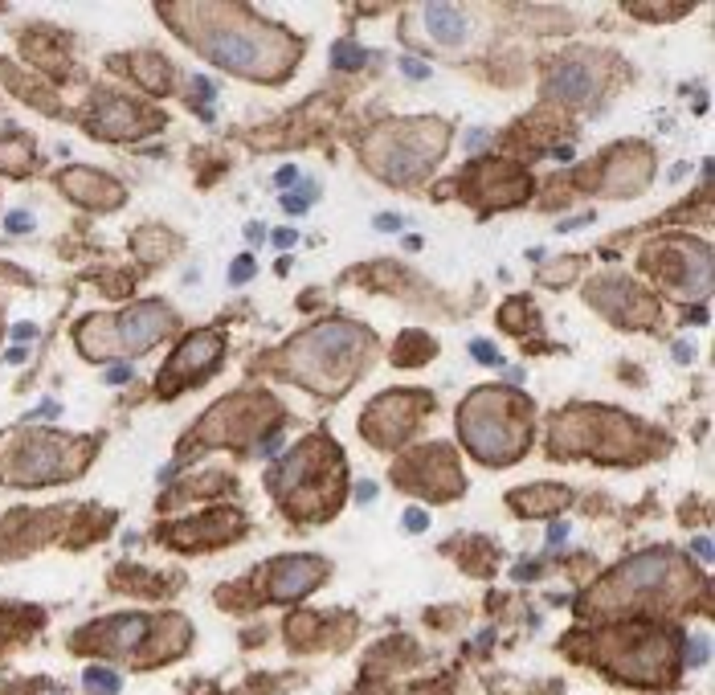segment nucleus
<instances>
[{
	"mask_svg": "<svg viewBox=\"0 0 715 695\" xmlns=\"http://www.w3.org/2000/svg\"><path fill=\"white\" fill-rule=\"evenodd\" d=\"M192 46L213 58L221 70H238L245 78H278L299 58V46L282 29H270L250 13H229L221 4H196Z\"/></svg>",
	"mask_w": 715,
	"mask_h": 695,
	"instance_id": "f257e3e1",
	"label": "nucleus"
},
{
	"mask_svg": "<svg viewBox=\"0 0 715 695\" xmlns=\"http://www.w3.org/2000/svg\"><path fill=\"white\" fill-rule=\"evenodd\" d=\"M368 352V336L364 328L348 323V319H332L311 328L307 336H299L282 356V372L303 381L315 393H339L343 384L352 381L356 364Z\"/></svg>",
	"mask_w": 715,
	"mask_h": 695,
	"instance_id": "f03ea898",
	"label": "nucleus"
},
{
	"mask_svg": "<svg viewBox=\"0 0 715 695\" xmlns=\"http://www.w3.org/2000/svg\"><path fill=\"white\" fill-rule=\"evenodd\" d=\"M462 442L482 462H515L527 450V409L511 389H475L458 413Z\"/></svg>",
	"mask_w": 715,
	"mask_h": 695,
	"instance_id": "7ed1b4c3",
	"label": "nucleus"
},
{
	"mask_svg": "<svg viewBox=\"0 0 715 695\" xmlns=\"http://www.w3.org/2000/svg\"><path fill=\"white\" fill-rule=\"evenodd\" d=\"M446 151V123L437 119H401L384 123L368 135L364 160L381 180L393 184H413L425 168L437 164V156Z\"/></svg>",
	"mask_w": 715,
	"mask_h": 695,
	"instance_id": "20e7f679",
	"label": "nucleus"
},
{
	"mask_svg": "<svg viewBox=\"0 0 715 695\" xmlns=\"http://www.w3.org/2000/svg\"><path fill=\"white\" fill-rule=\"evenodd\" d=\"M274 487L286 495V504L299 507V511H303L307 499L323 504V495H335V487H339V454H335V446L323 442V438H307L303 446H294L282 458V466L274 471Z\"/></svg>",
	"mask_w": 715,
	"mask_h": 695,
	"instance_id": "39448f33",
	"label": "nucleus"
},
{
	"mask_svg": "<svg viewBox=\"0 0 715 695\" xmlns=\"http://www.w3.org/2000/svg\"><path fill=\"white\" fill-rule=\"evenodd\" d=\"M86 323L107 336L90 356H111V352L139 356V352H147V348L172 328V315H168V307H160V303H139V307L123 311L119 319H86Z\"/></svg>",
	"mask_w": 715,
	"mask_h": 695,
	"instance_id": "423d86ee",
	"label": "nucleus"
},
{
	"mask_svg": "<svg viewBox=\"0 0 715 695\" xmlns=\"http://www.w3.org/2000/svg\"><path fill=\"white\" fill-rule=\"evenodd\" d=\"M417 413H421V397L417 393H384L364 413V433L376 446H397V442L409 438Z\"/></svg>",
	"mask_w": 715,
	"mask_h": 695,
	"instance_id": "0eeeda50",
	"label": "nucleus"
},
{
	"mask_svg": "<svg viewBox=\"0 0 715 695\" xmlns=\"http://www.w3.org/2000/svg\"><path fill=\"white\" fill-rule=\"evenodd\" d=\"M670 576V552H642L634 560H625L618 573H609L601 581L597 598H621V601H634L638 593H654L662 581Z\"/></svg>",
	"mask_w": 715,
	"mask_h": 695,
	"instance_id": "6e6552de",
	"label": "nucleus"
},
{
	"mask_svg": "<svg viewBox=\"0 0 715 695\" xmlns=\"http://www.w3.org/2000/svg\"><path fill=\"white\" fill-rule=\"evenodd\" d=\"M221 348H225V339L217 336V332H196V336H189L176 352H172L164 377H160V389H164V393H176L189 377L209 372V368L217 364V356H221Z\"/></svg>",
	"mask_w": 715,
	"mask_h": 695,
	"instance_id": "1a4fd4ad",
	"label": "nucleus"
},
{
	"mask_svg": "<svg viewBox=\"0 0 715 695\" xmlns=\"http://www.w3.org/2000/svg\"><path fill=\"white\" fill-rule=\"evenodd\" d=\"M667 663H674V642L662 630H646L634 638V647H625L618 654V671L625 679H662L667 675Z\"/></svg>",
	"mask_w": 715,
	"mask_h": 695,
	"instance_id": "9d476101",
	"label": "nucleus"
},
{
	"mask_svg": "<svg viewBox=\"0 0 715 695\" xmlns=\"http://www.w3.org/2000/svg\"><path fill=\"white\" fill-rule=\"evenodd\" d=\"M327 565L319 556H286L274 565L270 573V598L274 601H294V598H307L311 589L323 581Z\"/></svg>",
	"mask_w": 715,
	"mask_h": 695,
	"instance_id": "9b49d317",
	"label": "nucleus"
},
{
	"mask_svg": "<svg viewBox=\"0 0 715 695\" xmlns=\"http://www.w3.org/2000/svg\"><path fill=\"white\" fill-rule=\"evenodd\" d=\"M13 479L21 483H46V479H57L62 471H66V450H62V442L57 438H37V442H29L21 454L13 458Z\"/></svg>",
	"mask_w": 715,
	"mask_h": 695,
	"instance_id": "f8f14e48",
	"label": "nucleus"
},
{
	"mask_svg": "<svg viewBox=\"0 0 715 695\" xmlns=\"http://www.w3.org/2000/svg\"><path fill=\"white\" fill-rule=\"evenodd\" d=\"M478 192L491 209H511L531 192V184L524 172L507 168V164H486V168H478Z\"/></svg>",
	"mask_w": 715,
	"mask_h": 695,
	"instance_id": "ddd939ff",
	"label": "nucleus"
},
{
	"mask_svg": "<svg viewBox=\"0 0 715 695\" xmlns=\"http://www.w3.org/2000/svg\"><path fill=\"white\" fill-rule=\"evenodd\" d=\"M597 90H601V74H593L585 58H568L552 70V95L560 102H589Z\"/></svg>",
	"mask_w": 715,
	"mask_h": 695,
	"instance_id": "4468645a",
	"label": "nucleus"
},
{
	"mask_svg": "<svg viewBox=\"0 0 715 695\" xmlns=\"http://www.w3.org/2000/svg\"><path fill=\"white\" fill-rule=\"evenodd\" d=\"M62 189L70 192L74 201L90 205V209H115L123 201V184L107 180V176H98L90 168H74L70 176H62Z\"/></svg>",
	"mask_w": 715,
	"mask_h": 695,
	"instance_id": "2eb2a0df",
	"label": "nucleus"
},
{
	"mask_svg": "<svg viewBox=\"0 0 715 695\" xmlns=\"http://www.w3.org/2000/svg\"><path fill=\"white\" fill-rule=\"evenodd\" d=\"M421 25H425V33L437 46H458L470 33V13L458 8V4H425L421 8Z\"/></svg>",
	"mask_w": 715,
	"mask_h": 695,
	"instance_id": "dca6fc26",
	"label": "nucleus"
},
{
	"mask_svg": "<svg viewBox=\"0 0 715 695\" xmlns=\"http://www.w3.org/2000/svg\"><path fill=\"white\" fill-rule=\"evenodd\" d=\"M102 647L107 650H119V654H127V650H135L147 638V618H139V614H127V618H115V622L102 626Z\"/></svg>",
	"mask_w": 715,
	"mask_h": 695,
	"instance_id": "f3484780",
	"label": "nucleus"
},
{
	"mask_svg": "<svg viewBox=\"0 0 715 695\" xmlns=\"http://www.w3.org/2000/svg\"><path fill=\"white\" fill-rule=\"evenodd\" d=\"M511 504H515V511H524V515H548V511L568 504V491H564V487H527V491H515V495H511Z\"/></svg>",
	"mask_w": 715,
	"mask_h": 695,
	"instance_id": "a211bd4d",
	"label": "nucleus"
},
{
	"mask_svg": "<svg viewBox=\"0 0 715 695\" xmlns=\"http://www.w3.org/2000/svg\"><path fill=\"white\" fill-rule=\"evenodd\" d=\"M95 127L102 131V135H115V140H123V135H131L139 123H135V107H127V102H115V111L111 115H98Z\"/></svg>",
	"mask_w": 715,
	"mask_h": 695,
	"instance_id": "6ab92c4d",
	"label": "nucleus"
},
{
	"mask_svg": "<svg viewBox=\"0 0 715 695\" xmlns=\"http://www.w3.org/2000/svg\"><path fill=\"white\" fill-rule=\"evenodd\" d=\"M29 160H33V147L29 140H0V172H13V176H25L29 168Z\"/></svg>",
	"mask_w": 715,
	"mask_h": 695,
	"instance_id": "aec40b11",
	"label": "nucleus"
},
{
	"mask_svg": "<svg viewBox=\"0 0 715 695\" xmlns=\"http://www.w3.org/2000/svg\"><path fill=\"white\" fill-rule=\"evenodd\" d=\"M82 683H86V691H95V695H119V687H123V679L115 671H107V667H86Z\"/></svg>",
	"mask_w": 715,
	"mask_h": 695,
	"instance_id": "412c9836",
	"label": "nucleus"
},
{
	"mask_svg": "<svg viewBox=\"0 0 715 695\" xmlns=\"http://www.w3.org/2000/svg\"><path fill=\"white\" fill-rule=\"evenodd\" d=\"M364 62H368V53L360 49V41H335V49H332L335 70H360Z\"/></svg>",
	"mask_w": 715,
	"mask_h": 695,
	"instance_id": "4be33fe9",
	"label": "nucleus"
},
{
	"mask_svg": "<svg viewBox=\"0 0 715 695\" xmlns=\"http://www.w3.org/2000/svg\"><path fill=\"white\" fill-rule=\"evenodd\" d=\"M315 192H319V189H315L311 180H303L294 192H286V196H282V209H286V213H307L311 201H315Z\"/></svg>",
	"mask_w": 715,
	"mask_h": 695,
	"instance_id": "5701e85b",
	"label": "nucleus"
},
{
	"mask_svg": "<svg viewBox=\"0 0 715 695\" xmlns=\"http://www.w3.org/2000/svg\"><path fill=\"white\" fill-rule=\"evenodd\" d=\"M707 663V634H691L687 638V667H703Z\"/></svg>",
	"mask_w": 715,
	"mask_h": 695,
	"instance_id": "b1692460",
	"label": "nucleus"
},
{
	"mask_svg": "<svg viewBox=\"0 0 715 695\" xmlns=\"http://www.w3.org/2000/svg\"><path fill=\"white\" fill-rule=\"evenodd\" d=\"M250 278H254V258H245V254H241L238 262L229 266V283L241 287V283H250Z\"/></svg>",
	"mask_w": 715,
	"mask_h": 695,
	"instance_id": "393cba45",
	"label": "nucleus"
},
{
	"mask_svg": "<svg viewBox=\"0 0 715 695\" xmlns=\"http://www.w3.org/2000/svg\"><path fill=\"white\" fill-rule=\"evenodd\" d=\"M470 352H475L482 364H503L499 348H495V344H486V339H475V344H470Z\"/></svg>",
	"mask_w": 715,
	"mask_h": 695,
	"instance_id": "a878e982",
	"label": "nucleus"
},
{
	"mask_svg": "<svg viewBox=\"0 0 715 695\" xmlns=\"http://www.w3.org/2000/svg\"><path fill=\"white\" fill-rule=\"evenodd\" d=\"M401 70H405V78H413V82L429 78V66L421 62V58H401Z\"/></svg>",
	"mask_w": 715,
	"mask_h": 695,
	"instance_id": "bb28decb",
	"label": "nucleus"
},
{
	"mask_svg": "<svg viewBox=\"0 0 715 695\" xmlns=\"http://www.w3.org/2000/svg\"><path fill=\"white\" fill-rule=\"evenodd\" d=\"M405 527H409V532H425V527H429V511H425V507H409V511H405Z\"/></svg>",
	"mask_w": 715,
	"mask_h": 695,
	"instance_id": "cd10ccee",
	"label": "nucleus"
},
{
	"mask_svg": "<svg viewBox=\"0 0 715 695\" xmlns=\"http://www.w3.org/2000/svg\"><path fill=\"white\" fill-rule=\"evenodd\" d=\"M568 532H572V527L564 524V520H560V524H552V527H548V544H552V548H560V544H568Z\"/></svg>",
	"mask_w": 715,
	"mask_h": 695,
	"instance_id": "c85d7f7f",
	"label": "nucleus"
},
{
	"mask_svg": "<svg viewBox=\"0 0 715 695\" xmlns=\"http://www.w3.org/2000/svg\"><path fill=\"white\" fill-rule=\"evenodd\" d=\"M4 225H8L13 234H21V229H29V225H33V217H29V213H21V209H17V213H8V217H4Z\"/></svg>",
	"mask_w": 715,
	"mask_h": 695,
	"instance_id": "c756f323",
	"label": "nucleus"
},
{
	"mask_svg": "<svg viewBox=\"0 0 715 695\" xmlns=\"http://www.w3.org/2000/svg\"><path fill=\"white\" fill-rule=\"evenodd\" d=\"M107 381H111V384H127V381H131V364H111V368H107Z\"/></svg>",
	"mask_w": 715,
	"mask_h": 695,
	"instance_id": "7c9ffc66",
	"label": "nucleus"
},
{
	"mask_svg": "<svg viewBox=\"0 0 715 695\" xmlns=\"http://www.w3.org/2000/svg\"><path fill=\"white\" fill-rule=\"evenodd\" d=\"M486 147V131L475 127V131H466V151H482Z\"/></svg>",
	"mask_w": 715,
	"mask_h": 695,
	"instance_id": "2f4dec72",
	"label": "nucleus"
},
{
	"mask_svg": "<svg viewBox=\"0 0 715 695\" xmlns=\"http://www.w3.org/2000/svg\"><path fill=\"white\" fill-rule=\"evenodd\" d=\"M274 180H278V189H290V184H299V168H290V164H286V168H278Z\"/></svg>",
	"mask_w": 715,
	"mask_h": 695,
	"instance_id": "473e14b6",
	"label": "nucleus"
},
{
	"mask_svg": "<svg viewBox=\"0 0 715 695\" xmlns=\"http://www.w3.org/2000/svg\"><path fill=\"white\" fill-rule=\"evenodd\" d=\"M294 238H299L294 229H274V245H278V250H290V245H294Z\"/></svg>",
	"mask_w": 715,
	"mask_h": 695,
	"instance_id": "72a5a7b5",
	"label": "nucleus"
},
{
	"mask_svg": "<svg viewBox=\"0 0 715 695\" xmlns=\"http://www.w3.org/2000/svg\"><path fill=\"white\" fill-rule=\"evenodd\" d=\"M33 336H37V328H33V323H17V328H13V339H21V344H29Z\"/></svg>",
	"mask_w": 715,
	"mask_h": 695,
	"instance_id": "f704fd0d",
	"label": "nucleus"
},
{
	"mask_svg": "<svg viewBox=\"0 0 715 695\" xmlns=\"http://www.w3.org/2000/svg\"><path fill=\"white\" fill-rule=\"evenodd\" d=\"M376 229H401V217H397V213H381V217H376Z\"/></svg>",
	"mask_w": 715,
	"mask_h": 695,
	"instance_id": "c9c22d12",
	"label": "nucleus"
},
{
	"mask_svg": "<svg viewBox=\"0 0 715 695\" xmlns=\"http://www.w3.org/2000/svg\"><path fill=\"white\" fill-rule=\"evenodd\" d=\"M356 495H360V504H372V495H376V483H368V479H364V483L356 487Z\"/></svg>",
	"mask_w": 715,
	"mask_h": 695,
	"instance_id": "e433bc0d",
	"label": "nucleus"
},
{
	"mask_svg": "<svg viewBox=\"0 0 715 695\" xmlns=\"http://www.w3.org/2000/svg\"><path fill=\"white\" fill-rule=\"evenodd\" d=\"M691 548L699 552V556H703V560H711V540H707V536H699V540H695Z\"/></svg>",
	"mask_w": 715,
	"mask_h": 695,
	"instance_id": "4c0bfd02",
	"label": "nucleus"
},
{
	"mask_svg": "<svg viewBox=\"0 0 715 695\" xmlns=\"http://www.w3.org/2000/svg\"><path fill=\"white\" fill-rule=\"evenodd\" d=\"M245 234H250L254 241H262V225H258V221H250V225H245Z\"/></svg>",
	"mask_w": 715,
	"mask_h": 695,
	"instance_id": "58836bf2",
	"label": "nucleus"
},
{
	"mask_svg": "<svg viewBox=\"0 0 715 695\" xmlns=\"http://www.w3.org/2000/svg\"><path fill=\"white\" fill-rule=\"evenodd\" d=\"M674 356H679V360H691V344H674Z\"/></svg>",
	"mask_w": 715,
	"mask_h": 695,
	"instance_id": "ea45409f",
	"label": "nucleus"
}]
</instances>
